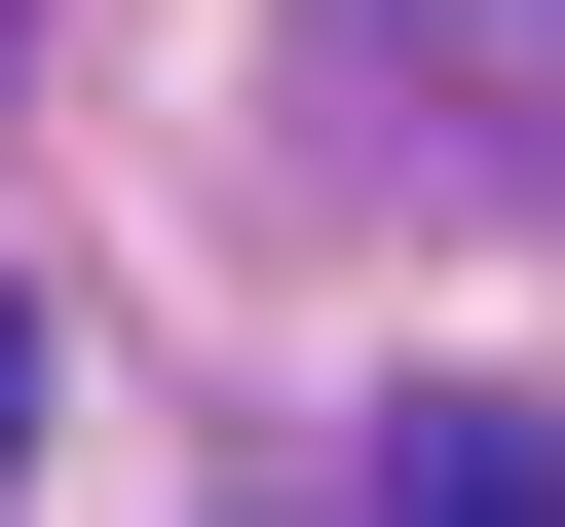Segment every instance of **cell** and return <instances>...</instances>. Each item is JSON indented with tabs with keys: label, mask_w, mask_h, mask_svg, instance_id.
Segmentation results:
<instances>
[{
	"label": "cell",
	"mask_w": 565,
	"mask_h": 527,
	"mask_svg": "<svg viewBox=\"0 0 565 527\" xmlns=\"http://www.w3.org/2000/svg\"><path fill=\"white\" fill-rule=\"evenodd\" d=\"M377 76H490V114H565V0H377Z\"/></svg>",
	"instance_id": "obj_2"
},
{
	"label": "cell",
	"mask_w": 565,
	"mask_h": 527,
	"mask_svg": "<svg viewBox=\"0 0 565 527\" xmlns=\"http://www.w3.org/2000/svg\"><path fill=\"white\" fill-rule=\"evenodd\" d=\"M0 490H39V302H0Z\"/></svg>",
	"instance_id": "obj_3"
},
{
	"label": "cell",
	"mask_w": 565,
	"mask_h": 527,
	"mask_svg": "<svg viewBox=\"0 0 565 527\" xmlns=\"http://www.w3.org/2000/svg\"><path fill=\"white\" fill-rule=\"evenodd\" d=\"M377 527H565V415H527V377H415V415H377Z\"/></svg>",
	"instance_id": "obj_1"
}]
</instances>
